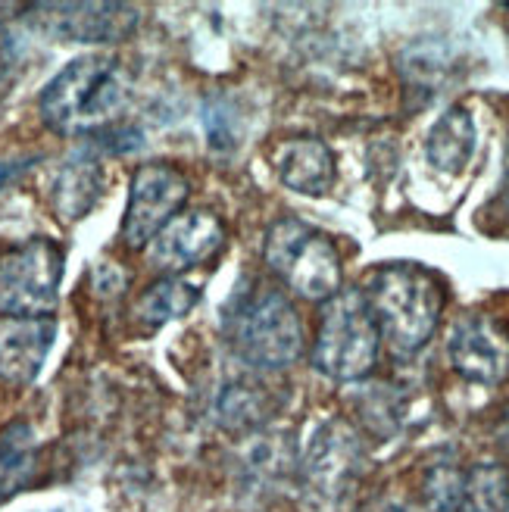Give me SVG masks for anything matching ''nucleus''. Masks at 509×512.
Listing matches in <instances>:
<instances>
[{
    "label": "nucleus",
    "mask_w": 509,
    "mask_h": 512,
    "mask_svg": "<svg viewBox=\"0 0 509 512\" xmlns=\"http://www.w3.org/2000/svg\"><path fill=\"white\" fill-rule=\"evenodd\" d=\"M132 79L110 54H85L66 63L41 91L38 110L50 132L57 135H97L116 125L129 107Z\"/></svg>",
    "instance_id": "obj_1"
},
{
    "label": "nucleus",
    "mask_w": 509,
    "mask_h": 512,
    "mask_svg": "<svg viewBox=\"0 0 509 512\" xmlns=\"http://www.w3.org/2000/svg\"><path fill=\"white\" fill-rule=\"evenodd\" d=\"M366 300L375 316L378 335L397 360H410L435 338L444 313V285L413 263H394L372 272Z\"/></svg>",
    "instance_id": "obj_2"
},
{
    "label": "nucleus",
    "mask_w": 509,
    "mask_h": 512,
    "mask_svg": "<svg viewBox=\"0 0 509 512\" xmlns=\"http://www.w3.org/2000/svg\"><path fill=\"white\" fill-rule=\"evenodd\" d=\"M222 328L228 347L241 356V363L263 372L291 369L307 347V331L294 303L269 285L238 291Z\"/></svg>",
    "instance_id": "obj_3"
},
{
    "label": "nucleus",
    "mask_w": 509,
    "mask_h": 512,
    "mask_svg": "<svg viewBox=\"0 0 509 512\" xmlns=\"http://www.w3.org/2000/svg\"><path fill=\"white\" fill-rule=\"evenodd\" d=\"M263 256L272 275L303 300L325 303L341 291V253L335 241L310 222L294 216L275 219L266 232Z\"/></svg>",
    "instance_id": "obj_4"
},
{
    "label": "nucleus",
    "mask_w": 509,
    "mask_h": 512,
    "mask_svg": "<svg viewBox=\"0 0 509 512\" xmlns=\"http://www.w3.org/2000/svg\"><path fill=\"white\" fill-rule=\"evenodd\" d=\"M381 335L360 288H344L325 300L313 344V366L338 384L363 381L378 363Z\"/></svg>",
    "instance_id": "obj_5"
},
{
    "label": "nucleus",
    "mask_w": 509,
    "mask_h": 512,
    "mask_svg": "<svg viewBox=\"0 0 509 512\" xmlns=\"http://www.w3.org/2000/svg\"><path fill=\"white\" fill-rule=\"evenodd\" d=\"M366 469V447L347 422H322L307 450L300 453L294 475L297 491L313 512H335L356 488Z\"/></svg>",
    "instance_id": "obj_6"
},
{
    "label": "nucleus",
    "mask_w": 509,
    "mask_h": 512,
    "mask_svg": "<svg viewBox=\"0 0 509 512\" xmlns=\"http://www.w3.org/2000/svg\"><path fill=\"white\" fill-rule=\"evenodd\" d=\"M66 253L57 241L35 238L0 256V316L41 319L57 310Z\"/></svg>",
    "instance_id": "obj_7"
},
{
    "label": "nucleus",
    "mask_w": 509,
    "mask_h": 512,
    "mask_svg": "<svg viewBox=\"0 0 509 512\" xmlns=\"http://www.w3.org/2000/svg\"><path fill=\"white\" fill-rule=\"evenodd\" d=\"M188 194L191 182L178 169L166 163L141 166L129 185V207L122 216V244L132 250L147 247L169 219L185 210Z\"/></svg>",
    "instance_id": "obj_8"
},
{
    "label": "nucleus",
    "mask_w": 509,
    "mask_h": 512,
    "mask_svg": "<svg viewBox=\"0 0 509 512\" xmlns=\"http://www.w3.org/2000/svg\"><path fill=\"white\" fill-rule=\"evenodd\" d=\"M428 512H509V472L497 463H441L425 478Z\"/></svg>",
    "instance_id": "obj_9"
},
{
    "label": "nucleus",
    "mask_w": 509,
    "mask_h": 512,
    "mask_svg": "<svg viewBox=\"0 0 509 512\" xmlns=\"http://www.w3.org/2000/svg\"><path fill=\"white\" fill-rule=\"evenodd\" d=\"M225 244V222L207 207L182 210L147 244V263L163 275H182L210 263Z\"/></svg>",
    "instance_id": "obj_10"
},
{
    "label": "nucleus",
    "mask_w": 509,
    "mask_h": 512,
    "mask_svg": "<svg viewBox=\"0 0 509 512\" xmlns=\"http://www.w3.org/2000/svg\"><path fill=\"white\" fill-rule=\"evenodd\" d=\"M41 32L75 44H116L125 41L141 22L129 4H35L25 10Z\"/></svg>",
    "instance_id": "obj_11"
},
{
    "label": "nucleus",
    "mask_w": 509,
    "mask_h": 512,
    "mask_svg": "<svg viewBox=\"0 0 509 512\" xmlns=\"http://www.w3.org/2000/svg\"><path fill=\"white\" fill-rule=\"evenodd\" d=\"M447 356L456 375L494 388L509 378V331L491 316H463L447 338Z\"/></svg>",
    "instance_id": "obj_12"
},
{
    "label": "nucleus",
    "mask_w": 509,
    "mask_h": 512,
    "mask_svg": "<svg viewBox=\"0 0 509 512\" xmlns=\"http://www.w3.org/2000/svg\"><path fill=\"white\" fill-rule=\"evenodd\" d=\"M57 341V322L50 316L41 319H16L0 316V381L25 388L32 384Z\"/></svg>",
    "instance_id": "obj_13"
},
{
    "label": "nucleus",
    "mask_w": 509,
    "mask_h": 512,
    "mask_svg": "<svg viewBox=\"0 0 509 512\" xmlns=\"http://www.w3.org/2000/svg\"><path fill=\"white\" fill-rule=\"evenodd\" d=\"M272 166L282 178V185L307 194V197H325L335 185V153L325 141L300 135V138H288L275 147L272 153Z\"/></svg>",
    "instance_id": "obj_14"
},
{
    "label": "nucleus",
    "mask_w": 509,
    "mask_h": 512,
    "mask_svg": "<svg viewBox=\"0 0 509 512\" xmlns=\"http://www.w3.org/2000/svg\"><path fill=\"white\" fill-rule=\"evenodd\" d=\"M478 144V128L466 107H450L431 125L425 138V157L441 172H463Z\"/></svg>",
    "instance_id": "obj_15"
},
{
    "label": "nucleus",
    "mask_w": 509,
    "mask_h": 512,
    "mask_svg": "<svg viewBox=\"0 0 509 512\" xmlns=\"http://www.w3.org/2000/svg\"><path fill=\"white\" fill-rule=\"evenodd\" d=\"M41 444L29 422H10L0 431V503L25 491L38 475Z\"/></svg>",
    "instance_id": "obj_16"
},
{
    "label": "nucleus",
    "mask_w": 509,
    "mask_h": 512,
    "mask_svg": "<svg viewBox=\"0 0 509 512\" xmlns=\"http://www.w3.org/2000/svg\"><path fill=\"white\" fill-rule=\"evenodd\" d=\"M275 397L269 394L266 384L260 381H232L225 384L219 400H216V416H219V425L228 428V431H257L269 422V416L275 413Z\"/></svg>",
    "instance_id": "obj_17"
},
{
    "label": "nucleus",
    "mask_w": 509,
    "mask_h": 512,
    "mask_svg": "<svg viewBox=\"0 0 509 512\" xmlns=\"http://www.w3.org/2000/svg\"><path fill=\"white\" fill-rule=\"evenodd\" d=\"M200 303V288L185 281L182 275H163L154 281L135 303V316L144 325H166L188 316Z\"/></svg>",
    "instance_id": "obj_18"
},
{
    "label": "nucleus",
    "mask_w": 509,
    "mask_h": 512,
    "mask_svg": "<svg viewBox=\"0 0 509 512\" xmlns=\"http://www.w3.org/2000/svg\"><path fill=\"white\" fill-rule=\"evenodd\" d=\"M100 197V169L88 157L69 160L54 182V207L63 219H82Z\"/></svg>",
    "instance_id": "obj_19"
},
{
    "label": "nucleus",
    "mask_w": 509,
    "mask_h": 512,
    "mask_svg": "<svg viewBox=\"0 0 509 512\" xmlns=\"http://www.w3.org/2000/svg\"><path fill=\"white\" fill-rule=\"evenodd\" d=\"M360 416L378 434H394L403 422V400L388 384H372L360 397Z\"/></svg>",
    "instance_id": "obj_20"
},
{
    "label": "nucleus",
    "mask_w": 509,
    "mask_h": 512,
    "mask_svg": "<svg viewBox=\"0 0 509 512\" xmlns=\"http://www.w3.org/2000/svg\"><path fill=\"white\" fill-rule=\"evenodd\" d=\"M356 512H416L410 503L403 500H391V497H378V500H369L366 506H360Z\"/></svg>",
    "instance_id": "obj_21"
},
{
    "label": "nucleus",
    "mask_w": 509,
    "mask_h": 512,
    "mask_svg": "<svg viewBox=\"0 0 509 512\" xmlns=\"http://www.w3.org/2000/svg\"><path fill=\"white\" fill-rule=\"evenodd\" d=\"M38 160H10V163H0V191H4L10 182H16V178L25 172V169H29V166H35Z\"/></svg>",
    "instance_id": "obj_22"
},
{
    "label": "nucleus",
    "mask_w": 509,
    "mask_h": 512,
    "mask_svg": "<svg viewBox=\"0 0 509 512\" xmlns=\"http://www.w3.org/2000/svg\"><path fill=\"white\" fill-rule=\"evenodd\" d=\"M506 10H509V4H506Z\"/></svg>",
    "instance_id": "obj_23"
}]
</instances>
